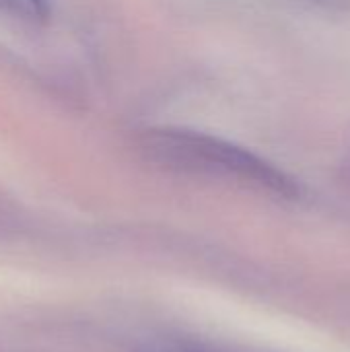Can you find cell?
<instances>
[{
    "label": "cell",
    "instance_id": "cell-1",
    "mask_svg": "<svg viewBox=\"0 0 350 352\" xmlns=\"http://www.w3.org/2000/svg\"><path fill=\"white\" fill-rule=\"evenodd\" d=\"M136 146L146 161L169 171L237 182L283 198L299 196L297 182L272 163L202 132L151 128L138 134Z\"/></svg>",
    "mask_w": 350,
    "mask_h": 352
},
{
    "label": "cell",
    "instance_id": "cell-2",
    "mask_svg": "<svg viewBox=\"0 0 350 352\" xmlns=\"http://www.w3.org/2000/svg\"><path fill=\"white\" fill-rule=\"evenodd\" d=\"M50 16L45 0H0V19L21 25H41Z\"/></svg>",
    "mask_w": 350,
    "mask_h": 352
},
{
    "label": "cell",
    "instance_id": "cell-3",
    "mask_svg": "<svg viewBox=\"0 0 350 352\" xmlns=\"http://www.w3.org/2000/svg\"><path fill=\"white\" fill-rule=\"evenodd\" d=\"M318 10H326V12H347L350 10V0H293Z\"/></svg>",
    "mask_w": 350,
    "mask_h": 352
}]
</instances>
